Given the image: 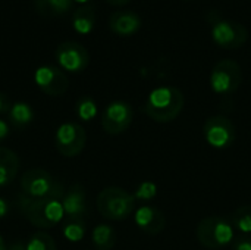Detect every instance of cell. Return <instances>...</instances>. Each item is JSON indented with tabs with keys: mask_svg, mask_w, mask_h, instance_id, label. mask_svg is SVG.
Returning a JSON list of instances; mask_svg holds the SVG:
<instances>
[{
	"mask_svg": "<svg viewBox=\"0 0 251 250\" xmlns=\"http://www.w3.org/2000/svg\"><path fill=\"white\" fill-rule=\"evenodd\" d=\"M203 136L204 140L209 143V146H212L213 149L224 150L234 144L237 133L229 118L222 115H215L204 122Z\"/></svg>",
	"mask_w": 251,
	"mask_h": 250,
	"instance_id": "9c48e42d",
	"label": "cell"
},
{
	"mask_svg": "<svg viewBox=\"0 0 251 250\" xmlns=\"http://www.w3.org/2000/svg\"><path fill=\"white\" fill-rule=\"evenodd\" d=\"M0 250H6V246H4V242H3L1 234H0Z\"/></svg>",
	"mask_w": 251,
	"mask_h": 250,
	"instance_id": "1f68e13d",
	"label": "cell"
},
{
	"mask_svg": "<svg viewBox=\"0 0 251 250\" xmlns=\"http://www.w3.org/2000/svg\"><path fill=\"white\" fill-rule=\"evenodd\" d=\"M134 194L122 187H106L103 189L97 199L96 206L101 217L110 221H124L135 209Z\"/></svg>",
	"mask_w": 251,
	"mask_h": 250,
	"instance_id": "277c9868",
	"label": "cell"
},
{
	"mask_svg": "<svg viewBox=\"0 0 251 250\" xmlns=\"http://www.w3.org/2000/svg\"><path fill=\"white\" fill-rule=\"evenodd\" d=\"M63 214L68 220H84L87 214V193L84 186L72 184L62 199Z\"/></svg>",
	"mask_w": 251,
	"mask_h": 250,
	"instance_id": "5bb4252c",
	"label": "cell"
},
{
	"mask_svg": "<svg viewBox=\"0 0 251 250\" xmlns=\"http://www.w3.org/2000/svg\"><path fill=\"white\" fill-rule=\"evenodd\" d=\"M231 224L237 231L241 233V236H250L251 234V206H240L231 214L229 218Z\"/></svg>",
	"mask_w": 251,
	"mask_h": 250,
	"instance_id": "44dd1931",
	"label": "cell"
},
{
	"mask_svg": "<svg viewBox=\"0 0 251 250\" xmlns=\"http://www.w3.org/2000/svg\"><path fill=\"white\" fill-rule=\"evenodd\" d=\"M18 208L22 215L40 230L56 227L65 217L62 202L51 199H32L24 193L18 197Z\"/></svg>",
	"mask_w": 251,
	"mask_h": 250,
	"instance_id": "7a4b0ae2",
	"label": "cell"
},
{
	"mask_svg": "<svg viewBox=\"0 0 251 250\" xmlns=\"http://www.w3.org/2000/svg\"><path fill=\"white\" fill-rule=\"evenodd\" d=\"M9 212V203L4 199H0V218L6 217Z\"/></svg>",
	"mask_w": 251,
	"mask_h": 250,
	"instance_id": "f1b7e54d",
	"label": "cell"
},
{
	"mask_svg": "<svg viewBox=\"0 0 251 250\" xmlns=\"http://www.w3.org/2000/svg\"><path fill=\"white\" fill-rule=\"evenodd\" d=\"M34 81L43 93L51 97L63 96L69 87V80L66 74L60 68L53 65L40 66L34 74Z\"/></svg>",
	"mask_w": 251,
	"mask_h": 250,
	"instance_id": "7c38bea8",
	"label": "cell"
},
{
	"mask_svg": "<svg viewBox=\"0 0 251 250\" xmlns=\"http://www.w3.org/2000/svg\"><path fill=\"white\" fill-rule=\"evenodd\" d=\"M22 193L32 199H51L62 200L65 196V186L53 177L49 171L32 168L24 172L21 178Z\"/></svg>",
	"mask_w": 251,
	"mask_h": 250,
	"instance_id": "3957f363",
	"label": "cell"
},
{
	"mask_svg": "<svg viewBox=\"0 0 251 250\" xmlns=\"http://www.w3.org/2000/svg\"><path fill=\"white\" fill-rule=\"evenodd\" d=\"M9 133H10V130H9V124H7L6 121L0 119V143H1L3 140H6V139H7Z\"/></svg>",
	"mask_w": 251,
	"mask_h": 250,
	"instance_id": "83f0119b",
	"label": "cell"
},
{
	"mask_svg": "<svg viewBox=\"0 0 251 250\" xmlns=\"http://www.w3.org/2000/svg\"><path fill=\"white\" fill-rule=\"evenodd\" d=\"M110 6H125L128 4L131 0H106Z\"/></svg>",
	"mask_w": 251,
	"mask_h": 250,
	"instance_id": "f546056e",
	"label": "cell"
},
{
	"mask_svg": "<svg viewBox=\"0 0 251 250\" xmlns=\"http://www.w3.org/2000/svg\"><path fill=\"white\" fill-rule=\"evenodd\" d=\"M63 236L69 242H81L85 236V222L84 220H68L63 225Z\"/></svg>",
	"mask_w": 251,
	"mask_h": 250,
	"instance_id": "603a6c76",
	"label": "cell"
},
{
	"mask_svg": "<svg viewBox=\"0 0 251 250\" xmlns=\"http://www.w3.org/2000/svg\"><path fill=\"white\" fill-rule=\"evenodd\" d=\"M25 248L26 250H57L53 237L44 231H38L32 234Z\"/></svg>",
	"mask_w": 251,
	"mask_h": 250,
	"instance_id": "cb8c5ba5",
	"label": "cell"
},
{
	"mask_svg": "<svg viewBox=\"0 0 251 250\" xmlns=\"http://www.w3.org/2000/svg\"><path fill=\"white\" fill-rule=\"evenodd\" d=\"M74 1H76V3H82V4H84V3H88L90 0H74Z\"/></svg>",
	"mask_w": 251,
	"mask_h": 250,
	"instance_id": "d6a6232c",
	"label": "cell"
},
{
	"mask_svg": "<svg viewBox=\"0 0 251 250\" xmlns=\"http://www.w3.org/2000/svg\"><path fill=\"white\" fill-rule=\"evenodd\" d=\"M35 10L44 18L65 15L74 6V0H34Z\"/></svg>",
	"mask_w": 251,
	"mask_h": 250,
	"instance_id": "ac0fdd59",
	"label": "cell"
},
{
	"mask_svg": "<svg viewBox=\"0 0 251 250\" xmlns=\"http://www.w3.org/2000/svg\"><path fill=\"white\" fill-rule=\"evenodd\" d=\"M199 243L209 250L226 248L235 240V228L225 217H207L201 220L196 228Z\"/></svg>",
	"mask_w": 251,
	"mask_h": 250,
	"instance_id": "5b68a950",
	"label": "cell"
},
{
	"mask_svg": "<svg viewBox=\"0 0 251 250\" xmlns=\"http://www.w3.org/2000/svg\"><path fill=\"white\" fill-rule=\"evenodd\" d=\"M6 250H26V248H25L22 243H19V242H15V243H12L9 248H6Z\"/></svg>",
	"mask_w": 251,
	"mask_h": 250,
	"instance_id": "4dcf8cb0",
	"label": "cell"
},
{
	"mask_svg": "<svg viewBox=\"0 0 251 250\" xmlns=\"http://www.w3.org/2000/svg\"><path fill=\"white\" fill-rule=\"evenodd\" d=\"M7 116H9V122L15 128L21 130V128H25L26 125H29L34 121V111L28 103L16 102V103L12 105L10 112L7 113Z\"/></svg>",
	"mask_w": 251,
	"mask_h": 250,
	"instance_id": "ffe728a7",
	"label": "cell"
},
{
	"mask_svg": "<svg viewBox=\"0 0 251 250\" xmlns=\"http://www.w3.org/2000/svg\"><path fill=\"white\" fill-rule=\"evenodd\" d=\"M18 171H19L18 155L7 147H0V189L9 186L16 178Z\"/></svg>",
	"mask_w": 251,
	"mask_h": 250,
	"instance_id": "2e32d148",
	"label": "cell"
},
{
	"mask_svg": "<svg viewBox=\"0 0 251 250\" xmlns=\"http://www.w3.org/2000/svg\"><path fill=\"white\" fill-rule=\"evenodd\" d=\"M75 112L81 121L88 122V121L94 119L97 115V103L93 97L82 96L81 99H78V102L75 105Z\"/></svg>",
	"mask_w": 251,
	"mask_h": 250,
	"instance_id": "7402d4cb",
	"label": "cell"
},
{
	"mask_svg": "<svg viewBox=\"0 0 251 250\" xmlns=\"http://www.w3.org/2000/svg\"><path fill=\"white\" fill-rule=\"evenodd\" d=\"M243 81V69L240 63L234 59H222L219 60L210 74V87L212 90L222 96H231L234 94Z\"/></svg>",
	"mask_w": 251,
	"mask_h": 250,
	"instance_id": "8992f818",
	"label": "cell"
},
{
	"mask_svg": "<svg viewBox=\"0 0 251 250\" xmlns=\"http://www.w3.org/2000/svg\"><path fill=\"white\" fill-rule=\"evenodd\" d=\"M59 66L68 72L78 74L84 71L90 63L88 50L78 41H63L54 52Z\"/></svg>",
	"mask_w": 251,
	"mask_h": 250,
	"instance_id": "8fae6325",
	"label": "cell"
},
{
	"mask_svg": "<svg viewBox=\"0 0 251 250\" xmlns=\"http://www.w3.org/2000/svg\"><path fill=\"white\" fill-rule=\"evenodd\" d=\"M157 196V186L153 181H143L134 192L135 202H150Z\"/></svg>",
	"mask_w": 251,
	"mask_h": 250,
	"instance_id": "d4e9b609",
	"label": "cell"
},
{
	"mask_svg": "<svg viewBox=\"0 0 251 250\" xmlns=\"http://www.w3.org/2000/svg\"><path fill=\"white\" fill-rule=\"evenodd\" d=\"M72 28L78 34H90L94 29L96 25V10L91 4H82L79 6L74 13L71 19Z\"/></svg>",
	"mask_w": 251,
	"mask_h": 250,
	"instance_id": "e0dca14e",
	"label": "cell"
},
{
	"mask_svg": "<svg viewBox=\"0 0 251 250\" xmlns=\"http://www.w3.org/2000/svg\"><path fill=\"white\" fill-rule=\"evenodd\" d=\"M12 105H13V103L10 102L9 96H7L6 93H0V115L9 113Z\"/></svg>",
	"mask_w": 251,
	"mask_h": 250,
	"instance_id": "4316f807",
	"label": "cell"
},
{
	"mask_svg": "<svg viewBox=\"0 0 251 250\" xmlns=\"http://www.w3.org/2000/svg\"><path fill=\"white\" fill-rule=\"evenodd\" d=\"M134 119L132 106L124 100H115L109 103L101 115V127L110 136H119L125 133Z\"/></svg>",
	"mask_w": 251,
	"mask_h": 250,
	"instance_id": "30bf717a",
	"label": "cell"
},
{
	"mask_svg": "<svg viewBox=\"0 0 251 250\" xmlns=\"http://www.w3.org/2000/svg\"><path fill=\"white\" fill-rule=\"evenodd\" d=\"M141 18L132 10H116L109 18L110 31L121 37H129L140 31Z\"/></svg>",
	"mask_w": 251,
	"mask_h": 250,
	"instance_id": "9a60e30c",
	"label": "cell"
},
{
	"mask_svg": "<svg viewBox=\"0 0 251 250\" xmlns=\"http://www.w3.org/2000/svg\"><path fill=\"white\" fill-rule=\"evenodd\" d=\"M91 242L96 250H112L116 243V231L107 224H99L93 230Z\"/></svg>",
	"mask_w": 251,
	"mask_h": 250,
	"instance_id": "d6986e66",
	"label": "cell"
},
{
	"mask_svg": "<svg viewBox=\"0 0 251 250\" xmlns=\"http://www.w3.org/2000/svg\"><path fill=\"white\" fill-rule=\"evenodd\" d=\"M87 143L85 130L76 122H65L62 124L54 136V144L57 152L65 158L78 156Z\"/></svg>",
	"mask_w": 251,
	"mask_h": 250,
	"instance_id": "ba28073f",
	"label": "cell"
},
{
	"mask_svg": "<svg viewBox=\"0 0 251 250\" xmlns=\"http://www.w3.org/2000/svg\"><path fill=\"white\" fill-rule=\"evenodd\" d=\"M232 250H251L250 236H238L232 242Z\"/></svg>",
	"mask_w": 251,
	"mask_h": 250,
	"instance_id": "484cf974",
	"label": "cell"
},
{
	"mask_svg": "<svg viewBox=\"0 0 251 250\" xmlns=\"http://www.w3.org/2000/svg\"><path fill=\"white\" fill-rule=\"evenodd\" d=\"M212 38L225 50H237L247 43L249 31L240 22L219 18L212 22Z\"/></svg>",
	"mask_w": 251,
	"mask_h": 250,
	"instance_id": "52a82bcc",
	"label": "cell"
},
{
	"mask_svg": "<svg viewBox=\"0 0 251 250\" xmlns=\"http://www.w3.org/2000/svg\"><path fill=\"white\" fill-rule=\"evenodd\" d=\"M134 220L137 227L149 236H156L162 233L166 225L165 214L153 205H143L141 208H138L135 211Z\"/></svg>",
	"mask_w": 251,
	"mask_h": 250,
	"instance_id": "4fadbf2b",
	"label": "cell"
},
{
	"mask_svg": "<svg viewBox=\"0 0 251 250\" xmlns=\"http://www.w3.org/2000/svg\"><path fill=\"white\" fill-rule=\"evenodd\" d=\"M185 96L184 93L172 85L154 88L146 103L143 105V112L154 122L168 124L175 121L184 111Z\"/></svg>",
	"mask_w": 251,
	"mask_h": 250,
	"instance_id": "6da1fadb",
	"label": "cell"
}]
</instances>
